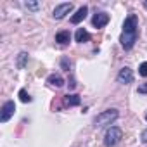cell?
I'll return each instance as SVG.
<instances>
[{
    "label": "cell",
    "mask_w": 147,
    "mask_h": 147,
    "mask_svg": "<svg viewBox=\"0 0 147 147\" xmlns=\"http://www.w3.org/2000/svg\"><path fill=\"white\" fill-rule=\"evenodd\" d=\"M19 99H21V102H31V97H30V94L23 88V90H19Z\"/></svg>",
    "instance_id": "cell-14"
},
{
    "label": "cell",
    "mask_w": 147,
    "mask_h": 147,
    "mask_svg": "<svg viewBox=\"0 0 147 147\" xmlns=\"http://www.w3.org/2000/svg\"><path fill=\"white\" fill-rule=\"evenodd\" d=\"M24 7L30 9V11H38L40 9V4L38 2H24Z\"/></svg>",
    "instance_id": "cell-15"
},
{
    "label": "cell",
    "mask_w": 147,
    "mask_h": 147,
    "mask_svg": "<svg viewBox=\"0 0 147 147\" xmlns=\"http://www.w3.org/2000/svg\"><path fill=\"white\" fill-rule=\"evenodd\" d=\"M26 62H28V54H26V52H21V54L18 55V62H16V64H18V67H19V69H23V67L26 66Z\"/></svg>",
    "instance_id": "cell-13"
},
{
    "label": "cell",
    "mask_w": 147,
    "mask_h": 147,
    "mask_svg": "<svg viewBox=\"0 0 147 147\" xmlns=\"http://www.w3.org/2000/svg\"><path fill=\"white\" fill-rule=\"evenodd\" d=\"M64 104L66 106H69V107H75V106H80L82 104V99H80V95H76V94H67L66 97H64Z\"/></svg>",
    "instance_id": "cell-10"
},
{
    "label": "cell",
    "mask_w": 147,
    "mask_h": 147,
    "mask_svg": "<svg viewBox=\"0 0 147 147\" xmlns=\"http://www.w3.org/2000/svg\"><path fill=\"white\" fill-rule=\"evenodd\" d=\"M14 111H16V104H14V100H7V102L2 106V113H0V121H2V123H7V121L14 116Z\"/></svg>",
    "instance_id": "cell-4"
},
{
    "label": "cell",
    "mask_w": 147,
    "mask_h": 147,
    "mask_svg": "<svg viewBox=\"0 0 147 147\" xmlns=\"http://www.w3.org/2000/svg\"><path fill=\"white\" fill-rule=\"evenodd\" d=\"M90 33L85 30V28H78L76 30V33H75V40L78 42V43H85V42H90Z\"/></svg>",
    "instance_id": "cell-9"
},
{
    "label": "cell",
    "mask_w": 147,
    "mask_h": 147,
    "mask_svg": "<svg viewBox=\"0 0 147 147\" xmlns=\"http://www.w3.org/2000/svg\"><path fill=\"white\" fill-rule=\"evenodd\" d=\"M145 119H147V113H145Z\"/></svg>",
    "instance_id": "cell-21"
},
{
    "label": "cell",
    "mask_w": 147,
    "mask_h": 147,
    "mask_svg": "<svg viewBox=\"0 0 147 147\" xmlns=\"http://www.w3.org/2000/svg\"><path fill=\"white\" fill-rule=\"evenodd\" d=\"M116 80H118V83H121V85H128V83H131V82H133V71H131L128 66H125V67L118 73Z\"/></svg>",
    "instance_id": "cell-5"
},
{
    "label": "cell",
    "mask_w": 147,
    "mask_h": 147,
    "mask_svg": "<svg viewBox=\"0 0 147 147\" xmlns=\"http://www.w3.org/2000/svg\"><path fill=\"white\" fill-rule=\"evenodd\" d=\"M137 36H138V19L135 14H130L125 23H123V33L119 36V42H121V47L125 50H130L135 42H137Z\"/></svg>",
    "instance_id": "cell-1"
},
{
    "label": "cell",
    "mask_w": 147,
    "mask_h": 147,
    "mask_svg": "<svg viewBox=\"0 0 147 147\" xmlns=\"http://www.w3.org/2000/svg\"><path fill=\"white\" fill-rule=\"evenodd\" d=\"M144 7H145V9H147V0H145V2H144Z\"/></svg>",
    "instance_id": "cell-20"
},
{
    "label": "cell",
    "mask_w": 147,
    "mask_h": 147,
    "mask_svg": "<svg viewBox=\"0 0 147 147\" xmlns=\"http://www.w3.org/2000/svg\"><path fill=\"white\" fill-rule=\"evenodd\" d=\"M121 138H123V131H121V128H118V126H111V128L106 131L104 144H106L107 147H114L116 144H119Z\"/></svg>",
    "instance_id": "cell-3"
},
{
    "label": "cell",
    "mask_w": 147,
    "mask_h": 147,
    "mask_svg": "<svg viewBox=\"0 0 147 147\" xmlns=\"http://www.w3.org/2000/svg\"><path fill=\"white\" fill-rule=\"evenodd\" d=\"M140 138H142V142H144V144H147V130H144V131H142Z\"/></svg>",
    "instance_id": "cell-19"
},
{
    "label": "cell",
    "mask_w": 147,
    "mask_h": 147,
    "mask_svg": "<svg viewBox=\"0 0 147 147\" xmlns=\"http://www.w3.org/2000/svg\"><path fill=\"white\" fill-rule=\"evenodd\" d=\"M69 40H71V33H69V31H59V33L55 35V42H57L59 45H67Z\"/></svg>",
    "instance_id": "cell-12"
},
{
    "label": "cell",
    "mask_w": 147,
    "mask_h": 147,
    "mask_svg": "<svg viewBox=\"0 0 147 147\" xmlns=\"http://www.w3.org/2000/svg\"><path fill=\"white\" fill-rule=\"evenodd\" d=\"M47 83L52 85V87H55V88H61V87L64 85V78H62L61 75H50V76L47 78Z\"/></svg>",
    "instance_id": "cell-11"
},
{
    "label": "cell",
    "mask_w": 147,
    "mask_h": 147,
    "mask_svg": "<svg viewBox=\"0 0 147 147\" xmlns=\"http://www.w3.org/2000/svg\"><path fill=\"white\" fill-rule=\"evenodd\" d=\"M87 14H88V7H87V5H82L75 14L71 16V23H73V24H80V23L87 18Z\"/></svg>",
    "instance_id": "cell-8"
},
{
    "label": "cell",
    "mask_w": 147,
    "mask_h": 147,
    "mask_svg": "<svg viewBox=\"0 0 147 147\" xmlns=\"http://www.w3.org/2000/svg\"><path fill=\"white\" fill-rule=\"evenodd\" d=\"M138 73H140V76H147V62H142L140 66H138Z\"/></svg>",
    "instance_id": "cell-16"
},
{
    "label": "cell",
    "mask_w": 147,
    "mask_h": 147,
    "mask_svg": "<svg viewBox=\"0 0 147 147\" xmlns=\"http://www.w3.org/2000/svg\"><path fill=\"white\" fill-rule=\"evenodd\" d=\"M73 11V4L71 2H66V4H61V5H57L55 9H54V19H62L66 14H69Z\"/></svg>",
    "instance_id": "cell-6"
},
{
    "label": "cell",
    "mask_w": 147,
    "mask_h": 147,
    "mask_svg": "<svg viewBox=\"0 0 147 147\" xmlns=\"http://www.w3.org/2000/svg\"><path fill=\"white\" fill-rule=\"evenodd\" d=\"M61 66H62V67H64L66 71H69V67H71V62H69V61H67V59L64 57V59L61 61Z\"/></svg>",
    "instance_id": "cell-17"
},
{
    "label": "cell",
    "mask_w": 147,
    "mask_h": 147,
    "mask_svg": "<svg viewBox=\"0 0 147 147\" xmlns=\"http://www.w3.org/2000/svg\"><path fill=\"white\" fill-rule=\"evenodd\" d=\"M107 23H109V14H107V12H97V14L92 18V24H94L97 30L104 28Z\"/></svg>",
    "instance_id": "cell-7"
},
{
    "label": "cell",
    "mask_w": 147,
    "mask_h": 147,
    "mask_svg": "<svg viewBox=\"0 0 147 147\" xmlns=\"http://www.w3.org/2000/svg\"><path fill=\"white\" fill-rule=\"evenodd\" d=\"M118 116H119L118 109H106V111H102L100 114H97V116L94 118V126H95V128L107 126V125L114 123V121L118 119Z\"/></svg>",
    "instance_id": "cell-2"
},
{
    "label": "cell",
    "mask_w": 147,
    "mask_h": 147,
    "mask_svg": "<svg viewBox=\"0 0 147 147\" xmlns=\"http://www.w3.org/2000/svg\"><path fill=\"white\" fill-rule=\"evenodd\" d=\"M137 92H138V94H147V83H142Z\"/></svg>",
    "instance_id": "cell-18"
}]
</instances>
